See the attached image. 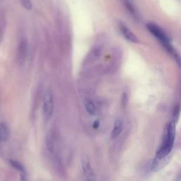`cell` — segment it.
<instances>
[{
  "label": "cell",
  "instance_id": "6da1fadb",
  "mask_svg": "<svg viewBox=\"0 0 181 181\" xmlns=\"http://www.w3.org/2000/svg\"><path fill=\"white\" fill-rule=\"evenodd\" d=\"M175 136V125L173 122H169L165 127L162 144L156 153L154 166H152V169H154V171H156L158 165L161 166V164H164V160H166L173 149Z\"/></svg>",
  "mask_w": 181,
  "mask_h": 181
},
{
  "label": "cell",
  "instance_id": "7a4b0ae2",
  "mask_svg": "<svg viewBox=\"0 0 181 181\" xmlns=\"http://www.w3.org/2000/svg\"><path fill=\"white\" fill-rule=\"evenodd\" d=\"M54 111V100L52 91L50 89H47L44 93L42 98V112L44 117L49 119L52 116Z\"/></svg>",
  "mask_w": 181,
  "mask_h": 181
},
{
  "label": "cell",
  "instance_id": "3957f363",
  "mask_svg": "<svg viewBox=\"0 0 181 181\" xmlns=\"http://www.w3.org/2000/svg\"><path fill=\"white\" fill-rule=\"evenodd\" d=\"M148 29L149 30V31L152 33L153 35L156 36L160 41L162 42L163 45H165L166 46H168L170 48L171 45H169V40L166 35L164 33L162 30H161L159 26H157L156 25L153 24V23H149L147 25Z\"/></svg>",
  "mask_w": 181,
  "mask_h": 181
},
{
  "label": "cell",
  "instance_id": "277c9868",
  "mask_svg": "<svg viewBox=\"0 0 181 181\" xmlns=\"http://www.w3.org/2000/svg\"><path fill=\"white\" fill-rule=\"evenodd\" d=\"M81 163H82V167L84 171V173L86 176V179L89 180H94L96 179V176L94 171L92 168H91L90 161L89 158L86 156H83L81 159Z\"/></svg>",
  "mask_w": 181,
  "mask_h": 181
},
{
  "label": "cell",
  "instance_id": "5b68a950",
  "mask_svg": "<svg viewBox=\"0 0 181 181\" xmlns=\"http://www.w3.org/2000/svg\"><path fill=\"white\" fill-rule=\"evenodd\" d=\"M119 27H120V30L123 36H124L128 41L134 42V43H139V38H138L137 36L126 26V25L123 24L122 23H120V25H119Z\"/></svg>",
  "mask_w": 181,
  "mask_h": 181
},
{
  "label": "cell",
  "instance_id": "8992f818",
  "mask_svg": "<svg viewBox=\"0 0 181 181\" xmlns=\"http://www.w3.org/2000/svg\"><path fill=\"white\" fill-rule=\"evenodd\" d=\"M122 129H123L122 121L120 120V119H118V120H116V122L114 123L113 129H112V131L111 132L112 139H115V138L118 137L122 132Z\"/></svg>",
  "mask_w": 181,
  "mask_h": 181
},
{
  "label": "cell",
  "instance_id": "52a82bcc",
  "mask_svg": "<svg viewBox=\"0 0 181 181\" xmlns=\"http://www.w3.org/2000/svg\"><path fill=\"white\" fill-rule=\"evenodd\" d=\"M9 138V131L4 123H0V142H6Z\"/></svg>",
  "mask_w": 181,
  "mask_h": 181
},
{
  "label": "cell",
  "instance_id": "ba28073f",
  "mask_svg": "<svg viewBox=\"0 0 181 181\" xmlns=\"http://www.w3.org/2000/svg\"><path fill=\"white\" fill-rule=\"evenodd\" d=\"M45 144L48 152L52 154L55 150V142L54 138H53V136L51 133H48L46 136Z\"/></svg>",
  "mask_w": 181,
  "mask_h": 181
},
{
  "label": "cell",
  "instance_id": "9c48e42d",
  "mask_svg": "<svg viewBox=\"0 0 181 181\" xmlns=\"http://www.w3.org/2000/svg\"><path fill=\"white\" fill-rule=\"evenodd\" d=\"M84 107L86 111L90 115V116H95L96 113V107L94 103L91 100H87L84 103Z\"/></svg>",
  "mask_w": 181,
  "mask_h": 181
},
{
  "label": "cell",
  "instance_id": "30bf717a",
  "mask_svg": "<svg viewBox=\"0 0 181 181\" xmlns=\"http://www.w3.org/2000/svg\"><path fill=\"white\" fill-rule=\"evenodd\" d=\"M10 164L14 169L21 173V176H25V169L22 163L16 160H10Z\"/></svg>",
  "mask_w": 181,
  "mask_h": 181
},
{
  "label": "cell",
  "instance_id": "8fae6325",
  "mask_svg": "<svg viewBox=\"0 0 181 181\" xmlns=\"http://www.w3.org/2000/svg\"><path fill=\"white\" fill-rule=\"evenodd\" d=\"M21 3H22V5L23 7L26 9H31L32 8V2L31 0H21Z\"/></svg>",
  "mask_w": 181,
  "mask_h": 181
},
{
  "label": "cell",
  "instance_id": "7c38bea8",
  "mask_svg": "<svg viewBox=\"0 0 181 181\" xmlns=\"http://www.w3.org/2000/svg\"><path fill=\"white\" fill-rule=\"evenodd\" d=\"M100 126V121L99 120H95L93 123V127L94 129H98Z\"/></svg>",
  "mask_w": 181,
  "mask_h": 181
}]
</instances>
